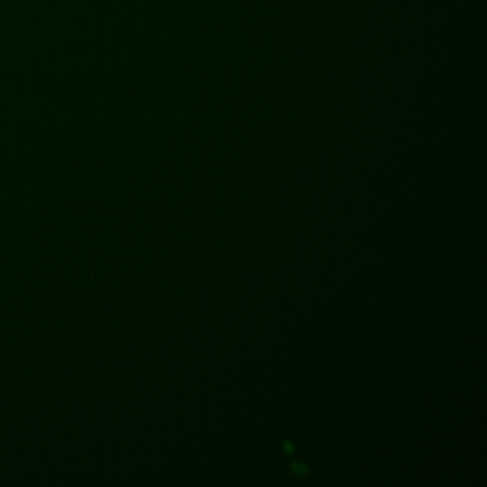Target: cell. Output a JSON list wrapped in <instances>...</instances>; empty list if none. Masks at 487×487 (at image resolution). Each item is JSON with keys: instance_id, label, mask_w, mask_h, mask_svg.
<instances>
[{"instance_id": "1", "label": "cell", "mask_w": 487, "mask_h": 487, "mask_svg": "<svg viewBox=\"0 0 487 487\" xmlns=\"http://www.w3.org/2000/svg\"><path fill=\"white\" fill-rule=\"evenodd\" d=\"M292 470H293L296 474H299V476H305V474L308 473L306 467H305V466H302V464H299V463H294V464H293V467H292Z\"/></svg>"}]
</instances>
